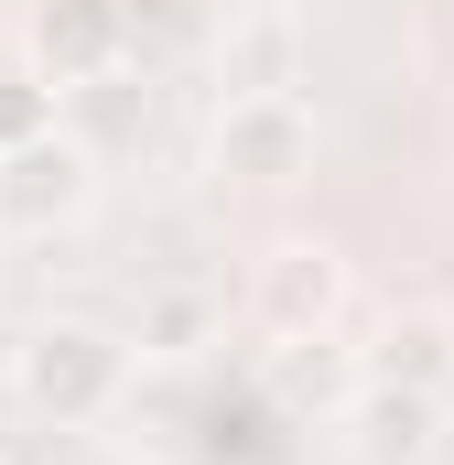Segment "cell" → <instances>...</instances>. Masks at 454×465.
Returning a JSON list of instances; mask_svg holds the SVG:
<instances>
[{
	"label": "cell",
	"mask_w": 454,
	"mask_h": 465,
	"mask_svg": "<svg viewBox=\"0 0 454 465\" xmlns=\"http://www.w3.org/2000/svg\"><path fill=\"white\" fill-rule=\"evenodd\" d=\"M11 390L44 422H109L119 401H130V336L98 325V314H44L11 347Z\"/></svg>",
	"instance_id": "1"
},
{
	"label": "cell",
	"mask_w": 454,
	"mask_h": 465,
	"mask_svg": "<svg viewBox=\"0 0 454 465\" xmlns=\"http://www.w3.org/2000/svg\"><path fill=\"white\" fill-rule=\"evenodd\" d=\"M87 206H98V152L87 141L44 130V141L0 152V228L11 238H54V228H76Z\"/></svg>",
	"instance_id": "2"
},
{
	"label": "cell",
	"mask_w": 454,
	"mask_h": 465,
	"mask_svg": "<svg viewBox=\"0 0 454 465\" xmlns=\"http://www.w3.org/2000/svg\"><path fill=\"white\" fill-rule=\"evenodd\" d=\"M206 163L227 184H303L314 173V109L303 98H227L206 130Z\"/></svg>",
	"instance_id": "3"
},
{
	"label": "cell",
	"mask_w": 454,
	"mask_h": 465,
	"mask_svg": "<svg viewBox=\"0 0 454 465\" xmlns=\"http://www.w3.org/2000/svg\"><path fill=\"white\" fill-rule=\"evenodd\" d=\"M336 314H346V260L325 238H281L260 260V325L271 336H336Z\"/></svg>",
	"instance_id": "4"
},
{
	"label": "cell",
	"mask_w": 454,
	"mask_h": 465,
	"mask_svg": "<svg viewBox=\"0 0 454 465\" xmlns=\"http://www.w3.org/2000/svg\"><path fill=\"white\" fill-rule=\"evenodd\" d=\"M119 0H44L33 11V65L54 76V87H98L119 65Z\"/></svg>",
	"instance_id": "5"
},
{
	"label": "cell",
	"mask_w": 454,
	"mask_h": 465,
	"mask_svg": "<svg viewBox=\"0 0 454 465\" xmlns=\"http://www.w3.org/2000/svg\"><path fill=\"white\" fill-rule=\"evenodd\" d=\"M346 433H357V455H368V465H422V455H433V433H444V401H433V390H400V379H357Z\"/></svg>",
	"instance_id": "6"
},
{
	"label": "cell",
	"mask_w": 454,
	"mask_h": 465,
	"mask_svg": "<svg viewBox=\"0 0 454 465\" xmlns=\"http://www.w3.org/2000/svg\"><path fill=\"white\" fill-rule=\"evenodd\" d=\"M357 379H400V390L454 401V325H444V314H400V325H379V347H368Z\"/></svg>",
	"instance_id": "7"
},
{
	"label": "cell",
	"mask_w": 454,
	"mask_h": 465,
	"mask_svg": "<svg viewBox=\"0 0 454 465\" xmlns=\"http://www.w3.org/2000/svg\"><path fill=\"white\" fill-rule=\"evenodd\" d=\"M292 65H303V33H292V11L260 0V22L227 33V98H292Z\"/></svg>",
	"instance_id": "8"
},
{
	"label": "cell",
	"mask_w": 454,
	"mask_h": 465,
	"mask_svg": "<svg viewBox=\"0 0 454 465\" xmlns=\"http://www.w3.org/2000/svg\"><path fill=\"white\" fill-rule=\"evenodd\" d=\"M206 336H217V303L206 292H152V314H141V347L152 357H195Z\"/></svg>",
	"instance_id": "9"
},
{
	"label": "cell",
	"mask_w": 454,
	"mask_h": 465,
	"mask_svg": "<svg viewBox=\"0 0 454 465\" xmlns=\"http://www.w3.org/2000/svg\"><path fill=\"white\" fill-rule=\"evenodd\" d=\"M44 130H54V76L44 65H0V152H22Z\"/></svg>",
	"instance_id": "10"
},
{
	"label": "cell",
	"mask_w": 454,
	"mask_h": 465,
	"mask_svg": "<svg viewBox=\"0 0 454 465\" xmlns=\"http://www.w3.org/2000/svg\"><path fill=\"white\" fill-rule=\"evenodd\" d=\"M271 390L281 401H325L336 390V336H271Z\"/></svg>",
	"instance_id": "11"
},
{
	"label": "cell",
	"mask_w": 454,
	"mask_h": 465,
	"mask_svg": "<svg viewBox=\"0 0 454 465\" xmlns=\"http://www.w3.org/2000/svg\"><path fill=\"white\" fill-rule=\"evenodd\" d=\"M271 11H303V0H271Z\"/></svg>",
	"instance_id": "12"
}]
</instances>
